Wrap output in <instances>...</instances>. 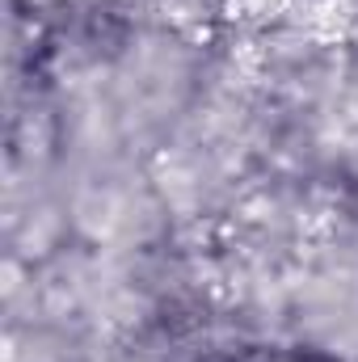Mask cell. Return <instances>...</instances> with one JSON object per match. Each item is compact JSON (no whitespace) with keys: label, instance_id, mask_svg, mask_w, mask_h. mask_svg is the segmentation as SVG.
<instances>
[{"label":"cell","instance_id":"6da1fadb","mask_svg":"<svg viewBox=\"0 0 358 362\" xmlns=\"http://www.w3.org/2000/svg\"><path fill=\"white\" fill-rule=\"evenodd\" d=\"M232 362H342V358L333 350H325V346L295 341V346H262V350H249V354H241Z\"/></svg>","mask_w":358,"mask_h":362}]
</instances>
